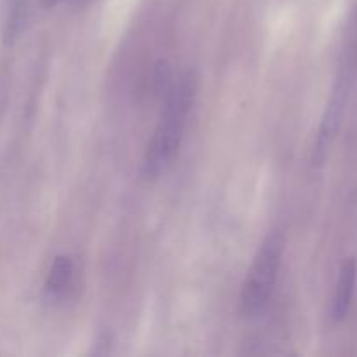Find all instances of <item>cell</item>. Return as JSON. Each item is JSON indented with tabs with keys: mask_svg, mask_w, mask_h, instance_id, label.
<instances>
[{
	"mask_svg": "<svg viewBox=\"0 0 357 357\" xmlns=\"http://www.w3.org/2000/svg\"><path fill=\"white\" fill-rule=\"evenodd\" d=\"M73 274V260L70 255H58L54 258L49 271L47 279H45V293L52 298L61 296L68 288Z\"/></svg>",
	"mask_w": 357,
	"mask_h": 357,
	"instance_id": "5b68a950",
	"label": "cell"
},
{
	"mask_svg": "<svg viewBox=\"0 0 357 357\" xmlns=\"http://www.w3.org/2000/svg\"><path fill=\"white\" fill-rule=\"evenodd\" d=\"M357 282V264L356 258H347L342 264L337 279V289H335L333 303H331V319L335 323H342L349 316V310L354 300Z\"/></svg>",
	"mask_w": 357,
	"mask_h": 357,
	"instance_id": "277c9868",
	"label": "cell"
},
{
	"mask_svg": "<svg viewBox=\"0 0 357 357\" xmlns=\"http://www.w3.org/2000/svg\"><path fill=\"white\" fill-rule=\"evenodd\" d=\"M195 91H197V77L195 72L187 70L181 73L180 79L174 80L171 89L164 96L159 124L149 142L143 159V174L146 178L160 176L176 157L183 139L188 112L194 103Z\"/></svg>",
	"mask_w": 357,
	"mask_h": 357,
	"instance_id": "6da1fadb",
	"label": "cell"
},
{
	"mask_svg": "<svg viewBox=\"0 0 357 357\" xmlns=\"http://www.w3.org/2000/svg\"><path fill=\"white\" fill-rule=\"evenodd\" d=\"M349 93H351V75L344 70L337 77V82H335L330 100H328L326 108H324L319 129H317L312 152V160L316 166H323L326 162L328 155H330L331 146H333L338 131H340L342 119H344L345 107H347Z\"/></svg>",
	"mask_w": 357,
	"mask_h": 357,
	"instance_id": "3957f363",
	"label": "cell"
},
{
	"mask_svg": "<svg viewBox=\"0 0 357 357\" xmlns=\"http://www.w3.org/2000/svg\"><path fill=\"white\" fill-rule=\"evenodd\" d=\"M59 2L82 3V2H87V0H44V6H45V7H52V6H56V3H59Z\"/></svg>",
	"mask_w": 357,
	"mask_h": 357,
	"instance_id": "52a82bcc",
	"label": "cell"
},
{
	"mask_svg": "<svg viewBox=\"0 0 357 357\" xmlns=\"http://www.w3.org/2000/svg\"><path fill=\"white\" fill-rule=\"evenodd\" d=\"M174 82L173 77V68L167 63V59H159L155 63V68H153V89H155V94L159 96H166L167 91L171 89Z\"/></svg>",
	"mask_w": 357,
	"mask_h": 357,
	"instance_id": "8992f818",
	"label": "cell"
},
{
	"mask_svg": "<svg viewBox=\"0 0 357 357\" xmlns=\"http://www.w3.org/2000/svg\"><path fill=\"white\" fill-rule=\"evenodd\" d=\"M286 239L282 232H272L258 248L255 260L244 279L241 289V309L244 316L260 317L271 305L281 271L282 255H284Z\"/></svg>",
	"mask_w": 357,
	"mask_h": 357,
	"instance_id": "7a4b0ae2",
	"label": "cell"
}]
</instances>
